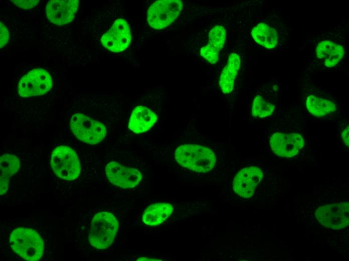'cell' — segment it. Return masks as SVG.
<instances>
[{"mask_svg": "<svg viewBox=\"0 0 349 261\" xmlns=\"http://www.w3.org/2000/svg\"><path fill=\"white\" fill-rule=\"evenodd\" d=\"M347 35L344 26L339 25L315 34L310 41L312 68L328 70L342 65L347 54Z\"/></svg>", "mask_w": 349, "mask_h": 261, "instance_id": "1", "label": "cell"}, {"mask_svg": "<svg viewBox=\"0 0 349 261\" xmlns=\"http://www.w3.org/2000/svg\"><path fill=\"white\" fill-rule=\"evenodd\" d=\"M176 161L182 167L198 173H207L215 166L216 158L207 147L197 144H184L175 151Z\"/></svg>", "mask_w": 349, "mask_h": 261, "instance_id": "2", "label": "cell"}, {"mask_svg": "<svg viewBox=\"0 0 349 261\" xmlns=\"http://www.w3.org/2000/svg\"><path fill=\"white\" fill-rule=\"evenodd\" d=\"M304 137L299 127H287L272 132L269 140V146L276 155L285 158L297 156L305 145Z\"/></svg>", "mask_w": 349, "mask_h": 261, "instance_id": "3", "label": "cell"}, {"mask_svg": "<svg viewBox=\"0 0 349 261\" xmlns=\"http://www.w3.org/2000/svg\"><path fill=\"white\" fill-rule=\"evenodd\" d=\"M10 244L17 254L27 260H38L43 254L44 241L38 233L30 228L15 229L10 235Z\"/></svg>", "mask_w": 349, "mask_h": 261, "instance_id": "4", "label": "cell"}, {"mask_svg": "<svg viewBox=\"0 0 349 261\" xmlns=\"http://www.w3.org/2000/svg\"><path fill=\"white\" fill-rule=\"evenodd\" d=\"M118 226V221L112 213H97L91 221L89 236L90 244L99 249L108 247L114 239Z\"/></svg>", "mask_w": 349, "mask_h": 261, "instance_id": "5", "label": "cell"}, {"mask_svg": "<svg viewBox=\"0 0 349 261\" xmlns=\"http://www.w3.org/2000/svg\"><path fill=\"white\" fill-rule=\"evenodd\" d=\"M51 166L58 177L67 180H74L80 173L77 155L69 147L59 146L55 149L52 154Z\"/></svg>", "mask_w": 349, "mask_h": 261, "instance_id": "6", "label": "cell"}, {"mask_svg": "<svg viewBox=\"0 0 349 261\" xmlns=\"http://www.w3.org/2000/svg\"><path fill=\"white\" fill-rule=\"evenodd\" d=\"M70 125L73 133L79 140L90 145L100 142L106 134V127L102 123L80 113L71 117Z\"/></svg>", "mask_w": 349, "mask_h": 261, "instance_id": "7", "label": "cell"}, {"mask_svg": "<svg viewBox=\"0 0 349 261\" xmlns=\"http://www.w3.org/2000/svg\"><path fill=\"white\" fill-rule=\"evenodd\" d=\"M183 4L180 0H160L148 8L147 21L154 29L160 30L170 25L179 16Z\"/></svg>", "mask_w": 349, "mask_h": 261, "instance_id": "8", "label": "cell"}, {"mask_svg": "<svg viewBox=\"0 0 349 261\" xmlns=\"http://www.w3.org/2000/svg\"><path fill=\"white\" fill-rule=\"evenodd\" d=\"M287 27L283 22L271 25L264 22L254 26L251 35L259 45L268 49H280L287 42Z\"/></svg>", "mask_w": 349, "mask_h": 261, "instance_id": "9", "label": "cell"}, {"mask_svg": "<svg viewBox=\"0 0 349 261\" xmlns=\"http://www.w3.org/2000/svg\"><path fill=\"white\" fill-rule=\"evenodd\" d=\"M305 106L312 115L322 117L338 110L339 102L326 91L312 87L304 94Z\"/></svg>", "mask_w": 349, "mask_h": 261, "instance_id": "10", "label": "cell"}, {"mask_svg": "<svg viewBox=\"0 0 349 261\" xmlns=\"http://www.w3.org/2000/svg\"><path fill=\"white\" fill-rule=\"evenodd\" d=\"M52 86L49 73L44 69L32 70L24 75L18 84V92L22 97L40 95L47 92Z\"/></svg>", "mask_w": 349, "mask_h": 261, "instance_id": "11", "label": "cell"}, {"mask_svg": "<svg viewBox=\"0 0 349 261\" xmlns=\"http://www.w3.org/2000/svg\"><path fill=\"white\" fill-rule=\"evenodd\" d=\"M347 201L327 204L318 208L315 212L317 221L323 226L335 230L349 224Z\"/></svg>", "mask_w": 349, "mask_h": 261, "instance_id": "12", "label": "cell"}, {"mask_svg": "<svg viewBox=\"0 0 349 261\" xmlns=\"http://www.w3.org/2000/svg\"><path fill=\"white\" fill-rule=\"evenodd\" d=\"M131 40L130 28L127 22L122 19L116 20L110 29L101 37L104 47L113 52L126 49Z\"/></svg>", "mask_w": 349, "mask_h": 261, "instance_id": "13", "label": "cell"}, {"mask_svg": "<svg viewBox=\"0 0 349 261\" xmlns=\"http://www.w3.org/2000/svg\"><path fill=\"white\" fill-rule=\"evenodd\" d=\"M105 173L112 184L124 189L135 187L142 179V175L138 170L126 167L114 161L106 165Z\"/></svg>", "mask_w": 349, "mask_h": 261, "instance_id": "14", "label": "cell"}, {"mask_svg": "<svg viewBox=\"0 0 349 261\" xmlns=\"http://www.w3.org/2000/svg\"><path fill=\"white\" fill-rule=\"evenodd\" d=\"M263 177V172L259 168L255 166L244 168L236 174L234 178L233 190L243 198H250L253 195Z\"/></svg>", "mask_w": 349, "mask_h": 261, "instance_id": "15", "label": "cell"}, {"mask_svg": "<svg viewBox=\"0 0 349 261\" xmlns=\"http://www.w3.org/2000/svg\"><path fill=\"white\" fill-rule=\"evenodd\" d=\"M79 6L78 0H51L46 7L48 19L57 25H64L75 18Z\"/></svg>", "mask_w": 349, "mask_h": 261, "instance_id": "16", "label": "cell"}, {"mask_svg": "<svg viewBox=\"0 0 349 261\" xmlns=\"http://www.w3.org/2000/svg\"><path fill=\"white\" fill-rule=\"evenodd\" d=\"M226 36V32L224 27L214 26L209 33L208 43L201 49V56L210 63H216L225 42Z\"/></svg>", "mask_w": 349, "mask_h": 261, "instance_id": "17", "label": "cell"}, {"mask_svg": "<svg viewBox=\"0 0 349 261\" xmlns=\"http://www.w3.org/2000/svg\"><path fill=\"white\" fill-rule=\"evenodd\" d=\"M157 119L156 114L149 108L138 106L131 113L128 127L135 133H142L150 129Z\"/></svg>", "mask_w": 349, "mask_h": 261, "instance_id": "18", "label": "cell"}, {"mask_svg": "<svg viewBox=\"0 0 349 261\" xmlns=\"http://www.w3.org/2000/svg\"><path fill=\"white\" fill-rule=\"evenodd\" d=\"M240 64L239 55L236 53H231L219 79V86L224 94L230 93L233 90Z\"/></svg>", "mask_w": 349, "mask_h": 261, "instance_id": "19", "label": "cell"}, {"mask_svg": "<svg viewBox=\"0 0 349 261\" xmlns=\"http://www.w3.org/2000/svg\"><path fill=\"white\" fill-rule=\"evenodd\" d=\"M172 206L167 203L151 204L144 211L142 221L146 225L157 226L163 222L172 213Z\"/></svg>", "mask_w": 349, "mask_h": 261, "instance_id": "20", "label": "cell"}, {"mask_svg": "<svg viewBox=\"0 0 349 261\" xmlns=\"http://www.w3.org/2000/svg\"><path fill=\"white\" fill-rule=\"evenodd\" d=\"M20 163L17 157L10 154H4L1 157V195L6 194L9 189L10 177L19 169Z\"/></svg>", "mask_w": 349, "mask_h": 261, "instance_id": "21", "label": "cell"}, {"mask_svg": "<svg viewBox=\"0 0 349 261\" xmlns=\"http://www.w3.org/2000/svg\"><path fill=\"white\" fill-rule=\"evenodd\" d=\"M279 93L271 96L256 95L253 99L251 114L255 118H264L272 115L276 110Z\"/></svg>", "mask_w": 349, "mask_h": 261, "instance_id": "22", "label": "cell"}, {"mask_svg": "<svg viewBox=\"0 0 349 261\" xmlns=\"http://www.w3.org/2000/svg\"><path fill=\"white\" fill-rule=\"evenodd\" d=\"M18 7L22 9H30L36 6L39 0H14L11 1Z\"/></svg>", "mask_w": 349, "mask_h": 261, "instance_id": "23", "label": "cell"}, {"mask_svg": "<svg viewBox=\"0 0 349 261\" xmlns=\"http://www.w3.org/2000/svg\"><path fill=\"white\" fill-rule=\"evenodd\" d=\"M1 30H0V46L1 48H3L7 44L9 39V33L6 26L1 22Z\"/></svg>", "mask_w": 349, "mask_h": 261, "instance_id": "24", "label": "cell"}, {"mask_svg": "<svg viewBox=\"0 0 349 261\" xmlns=\"http://www.w3.org/2000/svg\"><path fill=\"white\" fill-rule=\"evenodd\" d=\"M348 125L346 126L343 128L341 133V138L342 139L343 144L348 147Z\"/></svg>", "mask_w": 349, "mask_h": 261, "instance_id": "25", "label": "cell"}, {"mask_svg": "<svg viewBox=\"0 0 349 261\" xmlns=\"http://www.w3.org/2000/svg\"><path fill=\"white\" fill-rule=\"evenodd\" d=\"M156 259H152V258H149L147 257H140L138 258L137 260H155Z\"/></svg>", "mask_w": 349, "mask_h": 261, "instance_id": "26", "label": "cell"}]
</instances>
